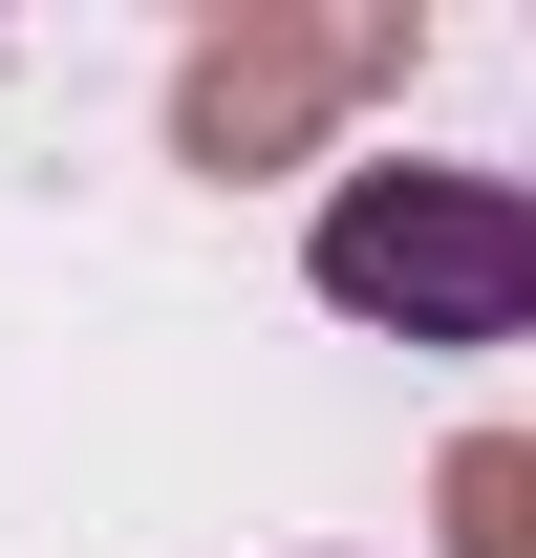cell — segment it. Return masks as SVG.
<instances>
[{"label":"cell","instance_id":"obj_3","mask_svg":"<svg viewBox=\"0 0 536 558\" xmlns=\"http://www.w3.org/2000/svg\"><path fill=\"white\" fill-rule=\"evenodd\" d=\"M429 537H451V558H536V429H451Z\"/></svg>","mask_w":536,"mask_h":558},{"label":"cell","instance_id":"obj_2","mask_svg":"<svg viewBox=\"0 0 536 558\" xmlns=\"http://www.w3.org/2000/svg\"><path fill=\"white\" fill-rule=\"evenodd\" d=\"M429 65V22H215L194 65H172V172H301L322 108Z\"/></svg>","mask_w":536,"mask_h":558},{"label":"cell","instance_id":"obj_1","mask_svg":"<svg viewBox=\"0 0 536 558\" xmlns=\"http://www.w3.org/2000/svg\"><path fill=\"white\" fill-rule=\"evenodd\" d=\"M322 301L343 323H387V344H536V194L515 172H343L322 194Z\"/></svg>","mask_w":536,"mask_h":558}]
</instances>
